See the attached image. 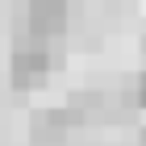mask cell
<instances>
[{
	"label": "cell",
	"instance_id": "cell-1",
	"mask_svg": "<svg viewBox=\"0 0 146 146\" xmlns=\"http://www.w3.org/2000/svg\"><path fill=\"white\" fill-rule=\"evenodd\" d=\"M67 25H71L67 0H29L25 4V29L34 42H50V38L67 34Z\"/></svg>",
	"mask_w": 146,
	"mask_h": 146
},
{
	"label": "cell",
	"instance_id": "cell-3",
	"mask_svg": "<svg viewBox=\"0 0 146 146\" xmlns=\"http://www.w3.org/2000/svg\"><path fill=\"white\" fill-rule=\"evenodd\" d=\"M134 104H142V109H146V71L134 79Z\"/></svg>",
	"mask_w": 146,
	"mask_h": 146
},
{
	"label": "cell",
	"instance_id": "cell-2",
	"mask_svg": "<svg viewBox=\"0 0 146 146\" xmlns=\"http://www.w3.org/2000/svg\"><path fill=\"white\" fill-rule=\"evenodd\" d=\"M46 71H50V54H46V42H21L13 50V79L29 88V84H42Z\"/></svg>",
	"mask_w": 146,
	"mask_h": 146
}]
</instances>
